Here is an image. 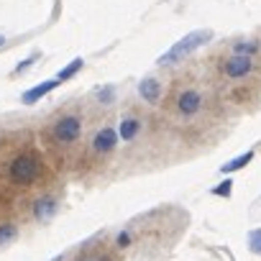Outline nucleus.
Segmentation results:
<instances>
[{
    "mask_svg": "<svg viewBox=\"0 0 261 261\" xmlns=\"http://www.w3.org/2000/svg\"><path fill=\"white\" fill-rule=\"evenodd\" d=\"M115 144H118V134H115L113 128H102V130H97L95 139H92V149H95L97 154H108V151H113Z\"/></svg>",
    "mask_w": 261,
    "mask_h": 261,
    "instance_id": "423d86ee",
    "label": "nucleus"
},
{
    "mask_svg": "<svg viewBox=\"0 0 261 261\" xmlns=\"http://www.w3.org/2000/svg\"><path fill=\"white\" fill-rule=\"evenodd\" d=\"M39 174H41V167H39V162L31 154H21V156H16L11 162V179H13V185L29 187V185H34L39 179Z\"/></svg>",
    "mask_w": 261,
    "mask_h": 261,
    "instance_id": "f03ea898",
    "label": "nucleus"
},
{
    "mask_svg": "<svg viewBox=\"0 0 261 261\" xmlns=\"http://www.w3.org/2000/svg\"><path fill=\"white\" fill-rule=\"evenodd\" d=\"M54 213H57V200H51V197H41V200H36V205H34V215H36V220H49Z\"/></svg>",
    "mask_w": 261,
    "mask_h": 261,
    "instance_id": "9d476101",
    "label": "nucleus"
},
{
    "mask_svg": "<svg viewBox=\"0 0 261 261\" xmlns=\"http://www.w3.org/2000/svg\"><path fill=\"white\" fill-rule=\"evenodd\" d=\"M139 130H141V120L139 118H123V123L118 128V136L123 141H134L139 136Z\"/></svg>",
    "mask_w": 261,
    "mask_h": 261,
    "instance_id": "1a4fd4ad",
    "label": "nucleus"
},
{
    "mask_svg": "<svg viewBox=\"0 0 261 261\" xmlns=\"http://www.w3.org/2000/svg\"><path fill=\"white\" fill-rule=\"evenodd\" d=\"M77 261H105V256H100V253H95V251H90V253H82Z\"/></svg>",
    "mask_w": 261,
    "mask_h": 261,
    "instance_id": "f3484780",
    "label": "nucleus"
},
{
    "mask_svg": "<svg viewBox=\"0 0 261 261\" xmlns=\"http://www.w3.org/2000/svg\"><path fill=\"white\" fill-rule=\"evenodd\" d=\"M51 136L57 144H74L80 136H82V118L80 115H62L57 123H54V130Z\"/></svg>",
    "mask_w": 261,
    "mask_h": 261,
    "instance_id": "20e7f679",
    "label": "nucleus"
},
{
    "mask_svg": "<svg viewBox=\"0 0 261 261\" xmlns=\"http://www.w3.org/2000/svg\"><path fill=\"white\" fill-rule=\"evenodd\" d=\"M82 64H85V59H82V57L72 59V62H69V64H67V67H64V69H62L59 74H57V80H59V82H67L69 77H74V74H77V72L82 69Z\"/></svg>",
    "mask_w": 261,
    "mask_h": 261,
    "instance_id": "ddd939ff",
    "label": "nucleus"
},
{
    "mask_svg": "<svg viewBox=\"0 0 261 261\" xmlns=\"http://www.w3.org/2000/svg\"><path fill=\"white\" fill-rule=\"evenodd\" d=\"M248 248H251L256 256H261V228H253V230L248 233Z\"/></svg>",
    "mask_w": 261,
    "mask_h": 261,
    "instance_id": "2eb2a0df",
    "label": "nucleus"
},
{
    "mask_svg": "<svg viewBox=\"0 0 261 261\" xmlns=\"http://www.w3.org/2000/svg\"><path fill=\"white\" fill-rule=\"evenodd\" d=\"M3 41H6V39H3V36H0V46H3Z\"/></svg>",
    "mask_w": 261,
    "mask_h": 261,
    "instance_id": "aec40b11",
    "label": "nucleus"
},
{
    "mask_svg": "<svg viewBox=\"0 0 261 261\" xmlns=\"http://www.w3.org/2000/svg\"><path fill=\"white\" fill-rule=\"evenodd\" d=\"M213 41V29H197V31H190L185 34L179 41H174L156 62L162 67H169V64H177V62H185L187 57H192L197 49H202L205 44Z\"/></svg>",
    "mask_w": 261,
    "mask_h": 261,
    "instance_id": "f257e3e1",
    "label": "nucleus"
},
{
    "mask_svg": "<svg viewBox=\"0 0 261 261\" xmlns=\"http://www.w3.org/2000/svg\"><path fill=\"white\" fill-rule=\"evenodd\" d=\"M57 85H62L57 77H51V80H46V82H41V85H36V87H31V90H26L23 92V102H36V100H41L44 95H49Z\"/></svg>",
    "mask_w": 261,
    "mask_h": 261,
    "instance_id": "6e6552de",
    "label": "nucleus"
},
{
    "mask_svg": "<svg viewBox=\"0 0 261 261\" xmlns=\"http://www.w3.org/2000/svg\"><path fill=\"white\" fill-rule=\"evenodd\" d=\"M230 192H233V182H230V179L220 182V187L213 190V195H218V197H230Z\"/></svg>",
    "mask_w": 261,
    "mask_h": 261,
    "instance_id": "dca6fc26",
    "label": "nucleus"
},
{
    "mask_svg": "<svg viewBox=\"0 0 261 261\" xmlns=\"http://www.w3.org/2000/svg\"><path fill=\"white\" fill-rule=\"evenodd\" d=\"M251 162H253V151H246V154L236 156L233 162L223 164V167H220V172H223V174H230V172H238V169H243V167H246V164H251Z\"/></svg>",
    "mask_w": 261,
    "mask_h": 261,
    "instance_id": "9b49d317",
    "label": "nucleus"
},
{
    "mask_svg": "<svg viewBox=\"0 0 261 261\" xmlns=\"http://www.w3.org/2000/svg\"><path fill=\"white\" fill-rule=\"evenodd\" d=\"M128 241H130V236H128V233H120V236H118V246H120V248H123V246H128Z\"/></svg>",
    "mask_w": 261,
    "mask_h": 261,
    "instance_id": "6ab92c4d",
    "label": "nucleus"
},
{
    "mask_svg": "<svg viewBox=\"0 0 261 261\" xmlns=\"http://www.w3.org/2000/svg\"><path fill=\"white\" fill-rule=\"evenodd\" d=\"M256 51H258V41L256 39H241L233 46V54H241V57H253Z\"/></svg>",
    "mask_w": 261,
    "mask_h": 261,
    "instance_id": "f8f14e48",
    "label": "nucleus"
},
{
    "mask_svg": "<svg viewBox=\"0 0 261 261\" xmlns=\"http://www.w3.org/2000/svg\"><path fill=\"white\" fill-rule=\"evenodd\" d=\"M253 67H256L253 57H241V54H233L220 64L223 77H228V80H246L253 72Z\"/></svg>",
    "mask_w": 261,
    "mask_h": 261,
    "instance_id": "39448f33",
    "label": "nucleus"
},
{
    "mask_svg": "<svg viewBox=\"0 0 261 261\" xmlns=\"http://www.w3.org/2000/svg\"><path fill=\"white\" fill-rule=\"evenodd\" d=\"M202 105H205V95L197 87H185L174 97V108H177V113L182 118H195L202 110Z\"/></svg>",
    "mask_w": 261,
    "mask_h": 261,
    "instance_id": "7ed1b4c3",
    "label": "nucleus"
},
{
    "mask_svg": "<svg viewBox=\"0 0 261 261\" xmlns=\"http://www.w3.org/2000/svg\"><path fill=\"white\" fill-rule=\"evenodd\" d=\"M34 62H36V57H31V59H26L23 64H18V67H16V74H21V72H26V69H29V67H31Z\"/></svg>",
    "mask_w": 261,
    "mask_h": 261,
    "instance_id": "a211bd4d",
    "label": "nucleus"
},
{
    "mask_svg": "<svg viewBox=\"0 0 261 261\" xmlns=\"http://www.w3.org/2000/svg\"><path fill=\"white\" fill-rule=\"evenodd\" d=\"M16 233H18V228H16L13 223H3V225H0V246L11 243V241L16 238Z\"/></svg>",
    "mask_w": 261,
    "mask_h": 261,
    "instance_id": "4468645a",
    "label": "nucleus"
},
{
    "mask_svg": "<svg viewBox=\"0 0 261 261\" xmlns=\"http://www.w3.org/2000/svg\"><path fill=\"white\" fill-rule=\"evenodd\" d=\"M139 92H141V97H144L146 102L156 105V102L162 100V95H164V87H162V82H159V80H154V77H146V80H141V85H139Z\"/></svg>",
    "mask_w": 261,
    "mask_h": 261,
    "instance_id": "0eeeda50",
    "label": "nucleus"
}]
</instances>
